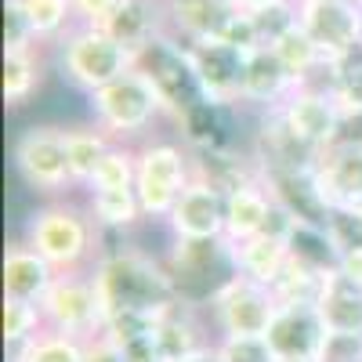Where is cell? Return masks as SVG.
I'll list each match as a JSON object with an SVG mask.
<instances>
[{"instance_id": "obj_1", "label": "cell", "mask_w": 362, "mask_h": 362, "mask_svg": "<svg viewBox=\"0 0 362 362\" xmlns=\"http://www.w3.org/2000/svg\"><path fill=\"white\" fill-rule=\"evenodd\" d=\"M95 286L102 293L105 319L116 312H141V315H160L181 297L167 261H156L138 247H112L102 250V257L90 268Z\"/></svg>"}, {"instance_id": "obj_2", "label": "cell", "mask_w": 362, "mask_h": 362, "mask_svg": "<svg viewBox=\"0 0 362 362\" xmlns=\"http://www.w3.org/2000/svg\"><path fill=\"white\" fill-rule=\"evenodd\" d=\"M25 243L33 247L58 276L62 272H90L102 257V228L87 206L69 199H47L25 221Z\"/></svg>"}, {"instance_id": "obj_3", "label": "cell", "mask_w": 362, "mask_h": 362, "mask_svg": "<svg viewBox=\"0 0 362 362\" xmlns=\"http://www.w3.org/2000/svg\"><path fill=\"white\" fill-rule=\"evenodd\" d=\"M58 69H62V76L76 90L95 95L105 83H112L134 69V51L116 44L102 25H80L76 22L58 40Z\"/></svg>"}, {"instance_id": "obj_4", "label": "cell", "mask_w": 362, "mask_h": 362, "mask_svg": "<svg viewBox=\"0 0 362 362\" xmlns=\"http://www.w3.org/2000/svg\"><path fill=\"white\" fill-rule=\"evenodd\" d=\"M196 177V160L177 141H145L138 145V174L134 192L148 221H167L181 192Z\"/></svg>"}, {"instance_id": "obj_5", "label": "cell", "mask_w": 362, "mask_h": 362, "mask_svg": "<svg viewBox=\"0 0 362 362\" xmlns=\"http://www.w3.org/2000/svg\"><path fill=\"white\" fill-rule=\"evenodd\" d=\"M87 105H90L95 124L116 141H131V138L145 134L163 116V102L156 95V87L138 69L105 83L95 95H87Z\"/></svg>"}, {"instance_id": "obj_6", "label": "cell", "mask_w": 362, "mask_h": 362, "mask_svg": "<svg viewBox=\"0 0 362 362\" xmlns=\"http://www.w3.org/2000/svg\"><path fill=\"white\" fill-rule=\"evenodd\" d=\"M134 69L145 73V80L156 87V95L163 102V116L177 127L196 105H203V90H199V80L192 73V62H189V51L181 40H174L170 33L156 37L145 51H138L134 58Z\"/></svg>"}, {"instance_id": "obj_7", "label": "cell", "mask_w": 362, "mask_h": 362, "mask_svg": "<svg viewBox=\"0 0 362 362\" xmlns=\"http://www.w3.org/2000/svg\"><path fill=\"white\" fill-rule=\"evenodd\" d=\"M206 300H210V322L218 326V337H264L279 308L276 290L239 276V272H232Z\"/></svg>"}, {"instance_id": "obj_8", "label": "cell", "mask_w": 362, "mask_h": 362, "mask_svg": "<svg viewBox=\"0 0 362 362\" xmlns=\"http://www.w3.org/2000/svg\"><path fill=\"white\" fill-rule=\"evenodd\" d=\"M44 326L54 334L90 341L105 329V305L90 272H62L40 300Z\"/></svg>"}, {"instance_id": "obj_9", "label": "cell", "mask_w": 362, "mask_h": 362, "mask_svg": "<svg viewBox=\"0 0 362 362\" xmlns=\"http://www.w3.org/2000/svg\"><path fill=\"white\" fill-rule=\"evenodd\" d=\"M11 160H15L18 177L40 196L58 199L66 189H73L69 156H66V127H51V124L25 127L15 138Z\"/></svg>"}, {"instance_id": "obj_10", "label": "cell", "mask_w": 362, "mask_h": 362, "mask_svg": "<svg viewBox=\"0 0 362 362\" xmlns=\"http://www.w3.org/2000/svg\"><path fill=\"white\" fill-rule=\"evenodd\" d=\"M297 22L329 66L362 51V0H297Z\"/></svg>"}, {"instance_id": "obj_11", "label": "cell", "mask_w": 362, "mask_h": 362, "mask_svg": "<svg viewBox=\"0 0 362 362\" xmlns=\"http://www.w3.org/2000/svg\"><path fill=\"white\" fill-rule=\"evenodd\" d=\"M293 225L297 221L276 203L264 177L243 181V185L225 192V243H243V239H254L264 232L290 235Z\"/></svg>"}, {"instance_id": "obj_12", "label": "cell", "mask_w": 362, "mask_h": 362, "mask_svg": "<svg viewBox=\"0 0 362 362\" xmlns=\"http://www.w3.org/2000/svg\"><path fill=\"white\" fill-rule=\"evenodd\" d=\"M286 127L305 141L312 145L315 153L329 148L337 141V131H341V116H344V105L337 102L334 87L326 83H300L290 90V98L279 105Z\"/></svg>"}, {"instance_id": "obj_13", "label": "cell", "mask_w": 362, "mask_h": 362, "mask_svg": "<svg viewBox=\"0 0 362 362\" xmlns=\"http://www.w3.org/2000/svg\"><path fill=\"white\" fill-rule=\"evenodd\" d=\"M185 51L203 98L218 109H239V90H243V69L250 51H239L225 40H196L185 44Z\"/></svg>"}, {"instance_id": "obj_14", "label": "cell", "mask_w": 362, "mask_h": 362, "mask_svg": "<svg viewBox=\"0 0 362 362\" xmlns=\"http://www.w3.org/2000/svg\"><path fill=\"white\" fill-rule=\"evenodd\" d=\"M167 228L174 239H225V189L196 170L189 189L174 203Z\"/></svg>"}, {"instance_id": "obj_15", "label": "cell", "mask_w": 362, "mask_h": 362, "mask_svg": "<svg viewBox=\"0 0 362 362\" xmlns=\"http://www.w3.org/2000/svg\"><path fill=\"white\" fill-rule=\"evenodd\" d=\"M326 322L315 305H279L276 319L268 326V344L276 358H308L319 362L322 344H326Z\"/></svg>"}, {"instance_id": "obj_16", "label": "cell", "mask_w": 362, "mask_h": 362, "mask_svg": "<svg viewBox=\"0 0 362 362\" xmlns=\"http://www.w3.org/2000/svg\"><path fill=\"white\" fill-rule=\"evenodd\" d=\"M319 192L329 210H362V145H329L315 160Z\"/></svg>"}, {"instance_id": "obj_17", "label": "cell", "mask_w": 362, "mask_h": 362, "mask_svg": "<svg viewBox=\"0 0 362 362\" xmlns=\"http://www.w3.org/2000/svg\"><path fill=\"white\" fill-rule=\"evenodd\" d=\"M235 15H239V8L232 0H163L167 33L181 44L221 40Z\"/></svg>"}, {"instance_id": "obj_18", "label": "cell", "mask_w": 362, "mask_h": 362, "mask_svg": "<svg viewBox=\"0 0 362 362\" xmlns=\"http://www.w3.org/2000/svg\"><path fill=\"white\" fill-rule=\"evenodd\" d=\"M297 87V80L286 73V66L279 62V54L272 47H254L247 54V69H243V90H239V109L250 105L257 112L279 109L290 90Z\"/></svg>"}, {"instance_id": "obj_19", "label": "cell", "mask_w": 362, "mask_h": 362, "mask_svg": "<svg viewBox=\"0 0 362 362\" xmlns=\"http://www.w3.org/2000/svg\"><path fill=\"white\" fill-rule=\"evenodd\" d=\"M102 29L124 44L127 51H145L156 37L167 33V18H163V0H119V4L109 11V18L102 22Z\"/></svg>"}, {"instance_id": "obj_20", "label": "cell", "mask_w": 362, "mask_h": 362, "mask_svg": "<svg viewBox=\"0 0 362 362\" xmlns=\"http://www.w3.org/2000/svg\"><path fill=\"white\" fill-rule=\"evenodd\" d=\"M54 279H58V272L29 247L25 239L8 243V250H4V297L40 305Z\"/></svg>"}, {"instance_id": "obj_21", "label": "cell", "mask_w": 362, "mask_h": 362, "mask_svg": "<svg viewBox=\"0 0 362 362\" xmlns=\"http://www.w3.org/2000/svg\"><path fill=\"white\" fill-rule=\"evenodd\" d=\"M228 254H232V268L239 276L276 286L283 268L290 264V235L264 232V235L243 239V243H228Z\"/></svg>"}, {"instance_id": "obj_22", "label": "cell", "mask_w": 362, "mask_h": 362, "mask_svg": "<svg viewBox=\"0 0 362 362\" xmlns=\"http://www.w3.org/2000/svg\"><path fill=\"white\" fill-rule=\"evenodd\" d=\"M153 334H156L167 362H174L181 355H192V351H199L206 344H214L210 337H203V322L196 319V305L189 297H177L170 308L153 315Z\"/></svg>"}, {"instance_id": "obj_23", "label": "cell", "mask_w": 362, "mask_h": 362, "mask_svg": "<svg viewBox=\"0 0 362 362\" xmlns=\"http://www.w3.org/2000/svg\"><path fill=\"white\" fill-rule=\"evenodd\" d=\"M315 308L329 334H362V286L344 279L337 268L326 276Z\"/></svg>"}, {"instance_id": "obj_24", "label": "cell", "mask_w": 362, "mask_h": 362, "mask_svg": "<svg viewBox=\"0 0 362 362\" xmlns=\"http://www.w3.org/2000/svg\"><path fill=\"white\" fill-rule=\"evenodd\" d=\"M116 138H109L98 124L87 127H66V156H69V174H73V189H87L102 160L109 156V148Z\"/></svg>"}, {"instance_id": "obj_25", "label": "cell", "mask_w": 362, "mask_h": 362, "mask_svg": "<svg viewBox=\"0 0 362 362\" xmlns=\"http://www.w3.org/2000/svg\"><path fill=\"white\" fill-rule=\"evenodd\" d=\"M40 83H44V58H40V47L4 51V102H8V109L29 105V98L40 90Z\"/></svg>"}, {"instance_id": "obj_26", "label": "cell", "mask_w": 362, "mask_h": 362, "mask_svg": "<svg viewBox=\"0 0 362 362\" xmlns=\"http://www.w3.org/2000/svg\"><path fill=\"white\" fill-rule=\"evenodd\" d=\"M87 210L102 232H131L138 221H145V210H141V199L134 189L87 192Z\"/></svg>"}, {"instance_id": "obj_27", "label": "cell", "mask_w": 362, "mask_h": 362, "mask_svg": "<svg viewBox=\"0 0 362 362\" xmlns=\"http://www.w3.org/2000/svg\"><path fill=\"white\" fill-rule=\"evenodd\" d=\"M40 44H58L76 25L73 0H18Z\"/></svg>"}, {"instance_id": "obj_28", "label": "cell", "mask_w": 362, "mask_h": 362, "mask_svg": "<svg viewBox=\"0 0 362 362\" xmlns=\"http://www.w3.org/2000/svg\"><path fill=\"white\" fill-rule=\"evenodd\" d=\"M8 362H83V341L54 334V329H40L29 344L11 348Z\"/></svg>"}, {"instance_id": "obj_29", "label": "cell", "mask_w": 362, "mask_h": 362, "mask_svg": "<svg viewBox=\"0 0 362 362\" xmlns=\"http://www.w3.org/2000/svg\"><path fill=\"white\" fill-rule=\"evenodd\" d=\"M326 276H329V272H319V268H312V264H305V261H297V257L290 254V264L283 268L279 283L272 286V290H276L279 305H315L319 293H322Z\"/></svg>"}, {"instance_id": "obj_30", "label": "cell", "mask_w": 362, "mask_h": 362, "mask_svg": "<svg viewBox=\"0 0 362 362\" xmlns=\"http://www.w3.org/2000/svg\"><path fill=\"white\" fill-rule=\"evenodd\" d=\"M134 174H138V148L131 141H116L109 148V156L90 177L87 192H109V189H134Z\"/></svg>"}, {"instance_id": "obj_31", "label": "cell", "mask_w": 362, "mask_h": 362, "mask_svg": "<svg viewBox=\"0 0 362 362\" xmlns=\"http://www.w3.org/2000/svg\"><path fill=\"white\" fill-rule=\"evenodd\" d=\"M40 329H47L40 305H33V300H11V297H4V344H8V351L29 344Z\"/></svg>"}, {"instance_id": "obj_32", "label": "cell", "mask_w": 362, "mask_h": 362, "mask_svg": "<svg viewBox=\"0 0 362 362\" xmlns=\"http://www.w3.org/2000/svg\"><path fill=\"white\" fill-rule=\"evenodd\" d=\"M254 18V29L261 37V47H272L286 29L297 25V0H276V4H264L257 11H250Z\"/></svg>"}, {"instance_id": "obj_33", "label": "cell", "mask_w": 362, "mask_h": 362, "mask_svg": "<svg viewBox=\"0 0 362 362\" xmlns=\"http://www.w3.org/2000/svg\"><path fill=\"white\" fill-rule=\"evenodd\" d=\"M329 87H334V95L344 109H362V51L348 58L344 66H334Z\"/></svg>"}, {"instance_id": "obj_34", "label": "cell", "mask_w": 362, "mask_h": 362, "mask_svg": "<svg viewBox=\"0 0 362 362\" xmlns=\"http://www.w3.org/2000/svg\"><path fill=\"white\" fill-rule=\"evenodd\" d=\"M221 362H276L268 337H218Z\"/></svg>"}, {"instance_id": "obj_35", "label": "cell", "mask_w": 362, "mask_h": 362, "mask_svg": "<svg viewBox=\"0 0 362 362\" xmlns=\"http://www.w3.org/2000/svg\"><path fill=\"white\" fill-rule=\"evenodd\" d=\"M29 47H40L33 25L18 8V0H4V51H29Z\"/></svg>"}, {"instance_id": "obj_36", "label": "cell", "mask_w": 362, "mask_h": 362, "mask_svg": "<svg viewBox=\"0 0 362 362\" xmlns=\"http://www.w3.org/2000/svg\"><path fill=\"white\" fill-rule=\"evenodd\" d=\"M116 344L124 348L127 362H167V355H163V348H160V341L153 334V326L141 329V334H134V337H127V341H116Z\"/></svg>"}, {"instance_id": "obj_37", "label": "cell", "mask_w": 362, "mask_h": 362, "mask_svg": "<svg viewBox=\"0 0 362 362\" xmlns=\"http://www.w3.org/2000/svg\"><path fill=\"white\" fill-rule=\"evenodd\" d=\"M319 362H362V334H326Z\"/></svg>"}, {"instance_id": "obj_38", "label": "cell", "mask_w": 362, "mask_h": 362, "mask_svg": "<svg viewBox=\"0 0 362 362\" xmlns=\"http://www.w3.org/2000/svg\"><path fill=\"white\" fill-rule=\"evenodd\" d=\"M83 362H127V358H124V348L102 329L98 337L83 341Z\"/></svg>"}, {"instance_id": "obj_39", "label": "cell", "mask_w": 362, "mask_h": 362, "mask_svg": "<svg viewBox=\"0 0 362 362\" xmlns=\"http://www.w3.org/2000/svg\"><path fill=\"white\" fill-rule=\"evenodd\" d=\"M116 4L119 0H73V11L80 25H102Z\"/></svg>"}, {"instance_id": "obj_40", "label": "cell", "mask_w": 362, "mask_h": 362, "mask_svg": "<svg viewBox=\"0 0 362 362\" xmlns=\"http://www.w3.org/2000/svg\"><path fill=\"white\" fill-rule=\"evenodd\" d=\"M337 272H341L344 279H351L355 286H362V247L341 250L337 254Z\"/></svg>"}, {"instance_id": "obj_41", "label": "cell", "mask_w": 362, "mask_h": 362, "mask_svg": "<svg viewBox=\"0 0 362 362\" xmlns=\"http://www.w3.org/2000/svg\"><path fill=\"white\" fill-rule=\"evenodd\" d=\"M174 362H221V355H218V341H214V344H206V348H199V351H192V355H181V358H174Z\"/></svg>"}, {"instance_id": "obj_42", "label": "cell", "mask_w": 362, "mask_h": 362, "mask_svg": "<svg viewBox=\"0 0 362 362\" xmlns=\"http://www.w3.org/2000/svg\"><path fill=\"white\" fill-rule=\"evenodd\" d=\"M232 4H235L239 11H257V8H264V4H276V0H232Z\"/></svg>"}, {"instance_id": "obj_43", "label": "cell", "mask_w": 362, "mask_h": 362, "mask_svg": "<svg viewBox=\"0 0 362 362\" xmlns=\"http://www.w3.org/2000/svg\"><path fill=\"white\" fill-rule=\"evenodd\" d=\"M276 362H308V358H276Z\"/></svg>"}]
</instances>
